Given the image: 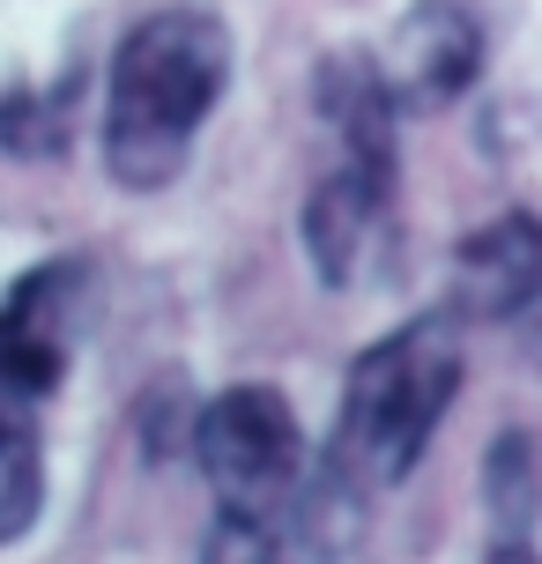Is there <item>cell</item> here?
<instances>
[{
    "label": "cell",
    "instance_id": "1",
    "mask_svg": "<svg viewBox=\"0 0 542 564\" xmlns=\"http://www.w3.org/2000/svg\"><path fill=\"white\" fill-rule=\"evenodd\" d=\"M230 83V30L208 8H156L127 30L105 89V171L127 194L172 186Z\"/></svg>",
    "mask_w": 542,
    "mask_h": 564
},
{
    "label": "cell",
    "instance_id": "2",
    "mask_svg": "<svg viewBox=\"0 0 542 564\" xmlns=\"http://www.w3.org/2000/svg\"><path fill=\"white\" fill-rule=\"evenodd\" d=\"M460 387V312H424L371 341L343 379V409H335V438H327V476L343 490H394L438 423L454 409Z\"/></svg>",
    "mask_w": 542,
    "mask_h": 564
},
{
    "label": "cell",
    "instance_id": "3",
    "mask_svg": "<svg viewBox=\"0 0 542 564\" xmlns=\"http://www.w3.org/2000/svg\"><path fill=\"white\" fill-rule=\"evenodd\" d=\"M200 476L216 490L224 528L253 535L260 550H283L305 512H313V460H305V431L290 416V401L275 387H230L200 409L194 431Z\"/></svg>",
    "mask_w": 542,
    "mask_h": 564
},
{
    "label": "cell",
    "instance_id": "4",
    "mask_svg": "<svg viewBox=\"0 0 542 564\" xmlns=\"http://www.w3.org/2000/svg\"><path fill=\"white\" fill-rule=\"evenodd\" d=\"M89 268L83 260H45L30 268L8 305H0V394L37 409L67 379V357H75V335H83V290Z\"/></svg>",
    "mask_w": 542,
    "mask_h": 564
},
{
    "label": "cell",
    "instance_id": "5",
    "mask_svg": "<svg viewBox=\"0 0 542 564\" xmlns=\"http://www.w3.org/2000/svg\"><path fill=\"white\" fill-rule=\"evenodd\" d=\"M387 83H394V105L401 112H446L460 105L476 75H484V23L460 8V0H416L409 15L394 23L387 37Z\"/></svg>",
    "mask_w": 542,
    "mask_h": 564
},
{
    "label": "cell",
    "instance_id": "6",
    "mask_svg": "<svg viewBox=\"0 0 542 564\" xmlns=\"http://www.w3.org/2000/svg\"><path fill=\"white\" fill-rule=\"evenodd\" d=\"M446 305L460 319H513L542 305V216L506 208L498 224L468 230L446 260Z\"/></svg>",
    "mask_w": 542,
    "mask_h": 564
},
{
    "label": "cell",
    "instance_id": "7",
    "mask_svg": "<svg viewBox=\"0 0 542 564\" xmlns=\"http://www.w3.org/2000/svg\"><path fill=\"white\" fill-rule=\"evenodd\" d=\"M387 208H394L387 178H365V171H343V164L319 171L313 200H305V253H313L319 282L371 275V260L387 246Z\"/></svg>",
    "mask_w": 542,
    "mask_h": 564
},
{
    "label": "cell",
    "instance_id": "8",
    "mask_svg": "<svg viewBox=\"0 0 542 564\" xmlns=\"http://www.w3.org/2000/svg\"><path fill=\"white\" fill-rule=\"evenodd\" d=\"M484 506H490V557L520 564L535 557V512H542V453L528 431H506L484 468Z\"/></svg>",
    "mask_w": 542,
    "mask_h": 564
},
{
    "label": "cell",
    "instance_id": "9",
    "mask_svg": "<svg viewBox=\"0 0 542 564\" xmlns=\"http://www.w3.org/2000/svg\"><path fill=\"white\" fill-rule=\"evenodd\" d=\"M37 431H30V409L8 401V431H0V542H15L37 520Z\"/></svg>",
    "mask_w": 542,
    "mask_h": 564
},
{
    "label": "cell",
    "instance_id": "10",
    "mask_svg": "<svg viewBox=\"0 0 542 564\" xmlns=\"http://www.w3.org/2000/svg\"><path fill=\"white\" fill-rule=\"evenodd\" d=\"M8 149L15 156H59L67 149V112H45L30 89H15V105H8Z\"/></svg>",
    "mask_w": 542,
    "mask_h": 564
},
{
    "label": "cell",
    "instance_id": "11",
    "mask_svg": "<svg viewBox=\"0 0 542 564\" xmlns=\"http://www.w3.org/2000/svg\"><path fill=\"white\" fill-rule=\"evenodd\" d=\"M535 365H542V327H535Z\"/></svg>",
    "mask_w": 542,
    "mask_h": 564
}]
</instances>
